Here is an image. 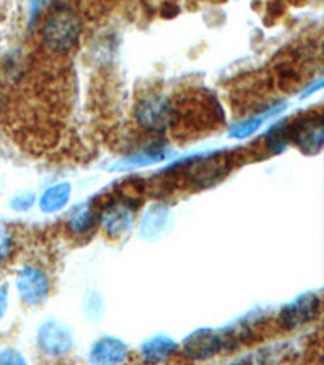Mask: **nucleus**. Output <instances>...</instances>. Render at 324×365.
<instances>
[{"mask_svg":"<svg viewBox=\"0 0 324 365\" xmlns=\"http://www.w3.org/2000/svg\"><path fill=\"white\" fill-rule=\"evenodd\" d=\"M286 106L287 104H281V106H278V108H271L268 113L259 114V115H255V117H249V119H245V120H240L239 123H235V125L232 127V130H231V133H229V137L235 138V140H244V138L251 137L253 133L261 128L263 122L268 115L281 113L282 109H286Z\"/></svg>","mask_w":324,"mask_h":365,"instance_id":"15","label":"nucleus"},{"mask_svg":"<svg viewBox=\"0 0 324 365\" xmlns=\"http://www.w3.org/2000/svg\"><path fill=\"white\" fill-rule=\"evenodd\" d=\"M7 307H9V291H7V286L0 282V320L4 319L5 312H7Z\"/></svg>","mask_w":324,"mask_h":365,"instance_id":"21","label":"nucleus"},{"mask_svg":"<svg viewBox=\"0 0 324 365\" xmlns=\"http://www.w3.org/2000/svg\"><path fill=\"white\" fill-rule=\"evenodd\" d=\"M321 86H323V80H318L313 86L308 88V90H306V91L302 94V98L310 96V94H313V93H316L318 90H321Z\"/></svg>","mask_w":324,"mask_h":365,"instance_id":"22","label":"nucleus"},{"mask_svg":"<svg viewBox=\"0 0 324 365\" xmlns=\"http://www.w3.org/2000/svg\"><path fill=\"white\" fill-rule=\"evenodd\" d=\"M177 351H179V346L172 338L166 334H157L141 346V357L146 364H164L172 359Z\"/></svg>","mask_w":324,"mask_h":365,"instance_id":"10","label":"nucleus"},{"mask_svg":"<svg viewBox=\"0 0 324 365\" xmlns=\"http://www.w3.org/2000/svg\"><path fill=\"white\" fill-rule=\"evenodd\" d=\"M15 252V237L7 225L0 222V264L5 263Z\"/></svg>","mask_w":324,"mask_h":365,"instance_id":"18","label":"nucleus"},{"mask_svg":"<svg viewBox=\"0 0 324 365\" xmlns=\"http://www.w3.org/2000/svg\"><path fill=\"white\" fill-rule=\"evenodd\" d=\"M222 351H231V344L224 329L199 328L188 334L182 344V354L188 361H208L221 354Z\"/></svg>","mask_w":324,"mask_h":365,"instance_id":"4","label":"nucleus"},{"mask_svg":"<svg viewBox=\"0 0 324 365\" xmlns=\"http://www.w3.org/2000/svg\"><path fill=\"white\" fill-rule=\"evenodd\" d=\"M98 222V210L94 208L93 202H86L81 205H76L75 208L70 211L67 226L68 231L75 235H83L93 231Z\"/></svg>","mask_w":324,"mask_h":365,"instance_id":"11","label":"nucleus"},{"mask_svg":"<svg viewBox=\"0 0 324 365\" xmlns=\"http://www.w3.org/2000/svg\"><path fill=\"white\" fill-rule=\"evenodd\" d=\"M169 220V210L164 206H152L145 213L143 221H141V232L146 237H156L162 231L164 226Z\"/></svg>","mask_w":324,"mask_h":365,"instance_id":"16","label":"nucleus"},{"mask_svg":"<svg viewBox=\"0 0 324 365\" xmlns=\"http://www.w3.org/2000/svg\"><path fill=\"white\" fill-rule=\"evenodd\" d=\"M296 351L292 347V343H276L269 347H263V349H258L250 356L240 357L235 362H251V364H271V362H282L287 361L288 354Z\"/></svg>","mask_w":324,"mask_h":365,"instance_id":"13","label":"nucleus"},{"mask_svg":"<svg viewBox=\"0 0 324 365\" xmlns=\"http://www.w3.org/2000/svg\"><path fill=\"white\" fill-rule=\"evenodd\" d=\"M38 346L46 356L61 357L68 354L73 346V333L65 323L49 320L38 329Z\"/></svg>","mask_w":324,"mask_h":365,"instance_id":"8","label":"nucleus"},{"mask_svg":"<svg viewBox=\"0 0 324 365\" xmlns=\"http://www.w3.org/2000/svg\"><path fill=\"white\" fill-rule=\"evenodd\" d=\"M52 282L49 274L38 264H25L16 274V291L21 302L26 305H41L49 297Z\"/></svg>","mask_w":324,"mask_h":365,"instance_id":"5","label":"nucleus"},{"mask_svg":"<svg viewBox=\"0 0 324 365\" xmlns=\"http://www.w3.org/2000/svg\"><path fill=\"white\" fill-rule=\"evenodd\" d=\"M291 123V140H293L305 155H318L323 150V117L321 114L300 117Z\"/></svg>","mask_w":324,"mask_h":365,"instance_id":"7","label":"nucleus"},{"mask_svg":"<svg viewBox=\"0 0 324 365\" xmlns=\"http://www.w3.org/2000/svg\"><path fill=\"white\" fill-rule=\"evenodd\" d=\"M128 359V347L119 338L103 336L93 344L90 361L93 364H122Z\"/></svg>","mask_w":324,"mask_h":365,"instance_id":"9","label":"nucleus"},{"mask_svg":"<svg viewBox=\"0 0 324 365\" xmlns=\"http://www.w3.org/2000/svg\"><path fill=\"white\" fill-rule=\"evenodd\" d=\"M0 364L2 365H23V364H26V361L19 351L4 349L2 352H0Z\"/></svg>","mask_w":324,"mask_h":365,"instance_id":"19","label":"nucleus"},{"mask_svg":"<svg viewBox=\"0 0 324 365\" xmlns=\"http://www.w3.org/2000/svg\"><path fill=\"white\" fill-rule=\"evenodd\" d=\"M288 141H291V123L281 120L269 128L264 135L263 143L271 155H279L287 148Z\"/></svg>","mask_w":324,"mask_h":365,"instance_id":"14","label":"nucleus"},{"mask_svg":"<svg viewBox=\"0 0 324 365\" xmlns=\"http://www.w3.org/2000/svg\"><path fill=\"white\" fill-rule=\"evenodd\" d=\"M321 314V296L318 292H305L279 312L278 323L284 329H296L315 322Z\"/></svg>","mask_w":324,"mask_h":365,"instance_id":"6","label":"nucleus"},{"mask_svg":"<svg viewBox=\"0 0 324 365\" xmlns=\"http://www.w3.org/2000/svg\"><path fill=\"white\" fill-rule=\"evenodd\" d=\"M140 203V198L130 193H119L109 198L98 211V221L101 222L104 234L110 239L125 235L137 220Z\"/></svg>","mask_w":324,"mask_h":365,"instance_id":"2","label":"nucleus"},{"mask_svg":"<svg viewBox=\"0 0 324 365\" xmlns=\"http://www.w3.org/2000/svg\"><path fill=\"white\" fill-rule=\"evenodd\" d=\"M72 198V185L70 182H58V184L51 185L43 192L39 198V208L46 215L57 213L68 205Z\"/></svg>","mask_w":324,"mask_h":365,"instance_id":"12","label":"nucleus"},{"mask_svg":"<svg viewBox=\"0 0 324 365\" xmlns=\"http://www.w3.org/2000/svg\"><path fill=\"white\" fill-rule=\"evenodd\" d=\"M34 202H36V198H34L33 193H23V195L11 200V208L15 211H28L34 205Z\"/></svg>","mask_w":324,"mask_h":365,"instance_id":"20","label":"nucleus"},{"mask_svg":"<svg viewBox=\"0 0 324 365\" xmlns=\"http://www.w3.org/2000/svg\"><path fill=\"white\" fill-rule=\"evenodd\" d=\"M135 119L145 132L162 133L177 125L179 108L162 94H148L137 104Z\"/></svg>","mask_w":324,"mask_h":365,"instance_id":"3","label":"nucleus"},{"mask_svg":"<svg viewBox=\"0 0 324 365\" xmlns=\"http://www.w3.org/2000/svg\"><path fill=\"white\" fill-rule=\"evenodd\" d=\"M81 36L80 15L70 5H56L41 26V39L51 52L67 54L78 46Z\"/></svg>","mask_w":324,"mask_h":365,"instance_id":"1","label":"nucleus"},{"mask_svg":"<svg viewBox=\"0 0 324 365\" xmlns=\"http://www.w3.org/2000/svg\"><path fill=\"white\" fill-rule=\"evenodd\" d=\"M170 155V151L166 148H146L143 151L137 153V155H132L119 163V168L127 169L128 166H150V164H156L166 160V158Z\"/></svg>","mask_w":324,"mask_h":365,"instance_id":"17","label":"nucleus"}]
</instances>
